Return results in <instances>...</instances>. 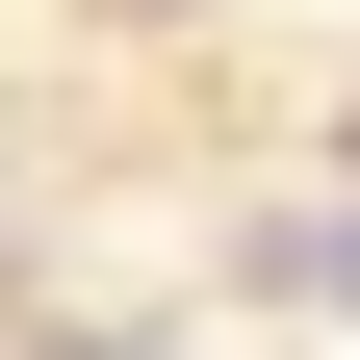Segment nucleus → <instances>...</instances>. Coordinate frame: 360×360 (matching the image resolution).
Here are the masks:
<instances>
[{
	"label": "nucleus",
	"mask_w": 360,
	"mask_h": 360,
	"mask_svg": "<svg viewBox=\"0 0 360 360\" xmlns=\"http://www.w3.org/2000/svg\"><path fill=\"white\" fill-rule=\"evenodd\" d=\"M77 360H103V335H77ZM129 360H155V335H129Z\"/></svg>",
	"instance_id": "f03ea898"
},
{
	"label": "nucleus",
	"mask_w": 360,
	"mask_h": 360,
	"mask_svg": "<svg viewBox=\"0 0 360 360\" xmlns=\"http://www.w3.org/2000/svg\"><path fill=\"white\" fill-rule=\"evenodd\" d=\"M309 283H335V309H360V206H335V232H309Z\"/></svg>",
	"instance_id": "f257e3e1"
}]
</instances>
